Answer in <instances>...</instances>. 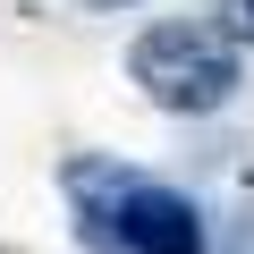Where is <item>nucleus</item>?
<instances>
[{"instance_id": "f257e3e1", "label": "nucleus", "mask_w": 254, "mask_h": 254, "mask_svg": "<svg viewBox=\"0 0 254 254\" xmlns=\"http://www.w3.org/2000/svg\"><path fill=\"white\" fill-rule=\"evenodd\" d=\"M127 76H136L161 110H178V119H203V110L237 102V85H246L237 51H229L212 26H195V17H161V26H144L136 51H127Z\"/></svg>"}, {"instance_id": "f03ea898", "label": "nucleus", "mask_w": 254, "mask_h": 254, "mask_svg": "<svg viewBox=\"0 0 254 254\" xmlns=\"http://www.w3.org/2000/svg\"><path fill=\"white\" fill-rule=\"evenodd\" d=\"M102 229L127 246V254H203V212L195 195L161 187V178H119L110 203H102Z\"/></svg>"}, {"instance_id": "7ed1b4c3", "label": "nucleus", "mask_w": 254, "mask_h": 254, "mask_svg": "<svg viewBox=\"0 0 254 254\" xmlns=\"http://www.w3.org/2000/svg\"><path fill=\"white\" fill-rule=\"evenodd\" d=\"M220 9H229V26H237V34H254V0H220Z\"/></svg>"}, {"instance_id": "20e7f679", "label": "nucleus", "mask_w": 254, "mask_h": 254, "mask_svg": "<svg viewBox=\"0 0 254 254\" xmlns=\"http://www.w3.org/2000/svg\"><path fill=\"white\" fill-rule=\"evenodd\" d=\"M93 9H136V0H93Z\"/></svg>"}]
</instances>
